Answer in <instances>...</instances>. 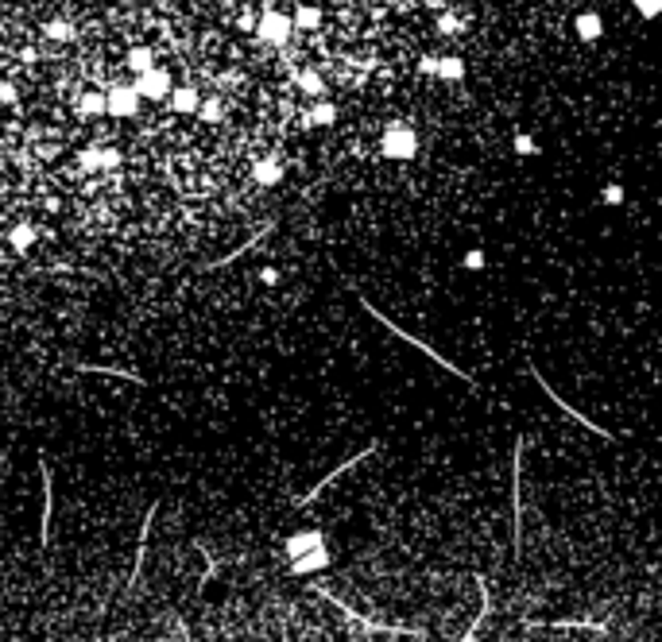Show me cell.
Returning <instances> with one entry per match:
<instances>
[{
  "instance_id": "6da1fadb",
  "label": "cell",
  "mask_w": 662,
  "mask_h": 642,
  "mask_svg": "<svg viewBox=\"0 0 662 642\" xmlns=\"http://www.w3.org/2000/svg\"><path fill=\"white\" fill-rule=\"evenodd\" d=\"M349 291H352V298H357V302H361V306H364V313H368L372 321H380V325H384V329L391 333V337H399L403 344H410V349H415V352H422V356H426L430 364H438V368H446L449 376H457V380L465 383L469 391H477V380H473V376H469V371L461 368V364H453V360H449V356H446V352H438V349H434V344H426V341H422V337H415V333H407V329H403V325H399V321H391L388 313H384L380 306H376V302H372V298H368V294H364V291H357L352 282H349Z\"/></svg>"
},
{
  "instance_id": "7a4b0ae2",
  "label": "cell",
  "mask_w": 662,
  "mask_h": 642,
  "mask_svg": "<svg viewBox=\"0 0 662 642\" xmlns=\"http://www.w3.org/2000/svg\"><path fill=\"white\" fill-rule=\"evenodd\" d=\"M523 453H527V438L511 441V561H523Z\"/></svg>"
},
{
  "instance_id": "3957f363",
  "label": "cell",
  "mask_w": 662,
  "mask_h": 642,
  "mask_svg": "<svg viewBox=\"0 0 662 642\" xmlns=\"http://www.w3.org/2000/svg\"><path fill=\"white\" fill-rule=\"evenodd\" d=\"M376 453H380V441H368V445H364V449H357L352 457H345V460H341V465H337V468H330V472H325V476H321V480H314V484L306 487V492H299V496H294L291 503H294V507H310L314 499H318L321 492H325V487H333V484H337V480H341V476H349L352 468H361L364 460H368V457H376Z\"/></svg>"
},
{
  "instance_id": "277c9868",
  "label": "cell",
  "mask_w": 662,
  "mask_h": 642,
  "mask_svg": "<svg viewBox=\"0 0 662 642\" xmlns=\"http://www.w3.org/2000/svg\"><path fill=\"white\" fill-rule=\"evenodd\" d=\"M527 371H531V380H535V383H538V391H542L546 399H550V402H554V407H558V410H562L565 418H574V422H577V426H581V429H589V434H593V438H604V441H616V434H612V429H608V426H600V422H596V418H589V414H585V410H577V407H569V399H562V395H558V391H554V387H550V380H546V376H542V371H538V368H535V364H527Z\"/></svg>"
},
{
  "instance_id": "5b68a950",
  "label": "cell",
  "mask_w": 662,
  "mask_h": 642,
  "mask_svg": "<svg viewBox=\"0 0 662 642\" xmlns=\"http://www.w3.org/2000/svg\"><path fill=\"white\" fill-rule=\"evenodd\" d=\"M318 596H321V600H330L333 607H337V612H341L345 619L352 623V627H364V631H372V634H395V639H422L419 627H395V623H380V619H372V615H361V612H352L341 596L325 592V588H318Z\"/></svg>"
},
{
  "instance_id": "8992f818",
  "label": "cell",
  "mask_w": 662,
  "mask_h": 642,
  "mask_svg": "<svg viewBox=\"0 0 662 642\" xmlns=\"http://www.w3.org/2000/svg\"><path fill=\"white\" fill-rule=\"evenodd\" d=\"M380 151H384V159H395V163H407V159H415L419 155V132L410 124H388L384 128V136H380Z\"/></svg>"
},
{
  "instance_id": "52a82bcc",
  "label": "cell",
  "mask_w": 662,
  "mask_h": 642,
  "mask_svg": "<svg viewBox=\"0 0 662 642\" xmlns=\"http://www.w3.org/2000/svg\"><path fill=\"white\" fill-rule=\"evenodd\" d=\"M256 39L267 43V47H287L294 35V23H291V12H279V8H263L260 20L252 23Z\"/></svg>"
},
{
  "instance_id": "ba28073f",
  "label": "cell",
  "mask_w": 662,
  "mask_h": 642,
  "mask_svg": "<svg viewBox=\"0 0 662 642\" xmlns=\"http://www.w3.org/2000/svg\"><path fill=\"white\" fill-rule=\"evenodd\" d=\"M171 86H175V78H171V70L167 66H147V70H140L136 81H132V89H136L140 101H167Z\"/></svg>"
},
{
  "instance_id": "9c48e42d",
  "label": "cell",
  "mask_w": 662,
  "mask_h": 642,
  "mask_svg": "<svg viewBox=\"0 0 662 642\" xmlns=\"http://www.w3.org/2000/svg\"><path fill=\"white\" fill-rule=\"evenodd\" d=\"M155 515H159V499L147 503V515L136 530V561H132V573H128V592H136L140 588V576H144V561H147V545H151V526H155Z\"/></svg>"
},
{
  "instance_id": "30bf717a",
  "label": "cell",
  "mask_w": 662,
  "mask_h": 642,
  "mask_svg": "<svg viewBox=\"0 0 662 642\" xmlns=\"http://www.w3.org/2000/svg\"><path fill=\"white\" fill-rule=\"evenodd\" d=\"M39 480H43V518H39V545H50V523H55V472L50 460L39 453Z\"/></svg>"
},
{
  "instance_id": "8fae6325",
  "label": "cell",
  "mask_w": 662,
  "mask_h": 642,
  "mask_svg": "<svg viewBox=\"0 0 662 642\" xmlns=\"http://www.w3.org/2000/svg\"><path fill=\"white\" fill-rule=\"evenodd\" d=\"M140 113V97L136 89L124 86V81H117V86L105 89V117H117V120H128Z\"/></svg>"
},
{
  "instance_id": "7c38bea8",
  "label": "cell",
  "mask_w": 662,
  "mask_h": 642,
  "mask_svg": "<svg viewBox=\"0 0 662 642\" xmlns=\"http://www.w3.org/2000/svg\"><path fill=\"white\" fill-rule=\"evenodd\" d=\"M78 376H101V380H124V383H136V387H147V376L132 368H113V364H74Z\"/></svg>"
},
{
  "instance_id": "4fadbf2b",
  "label": "cell",
  "mask_w": 662,
  "mask_h": 642,
  "mask_svg": "<svg viewBox=\"0 0 662 642\" xmlns=\"http://www.w3.org/2000/svg\"><path fill=\"white\" fill-rule=\"evenodd\" d=\"M477 592H480V612H477V619L469 623V631H465V639H461V642H477V634L484 631L488 615H492V584H488L484 573H477Z\"/></svg>"
},
{
  "instance_id": "5bb4252c",
  "label": "cell",
  "mask_w": 662,
  "mask_h": 642,
  "mask_svg": "<svg viewBox=\"0 0 662 642\" xmlns=\"http://www.w3.org/2000/svg\"><path fill=\"white\" fill-rule=\"evenodd\" d=\"M198 101H202V93H198L194 86H171V93H167V105H171V113H178V117H194Z\"/></svg>"
},
{
  "instance_id": "9a60e30c",
  "label": "cell",
  "mask_w": 662,
  "mask_h": 642,
  "mask_svg": "<svg viewBox=\"0 0 662 642\" xmlns=\"http://www.w3.org/2000/svg\"><path fill=\"white\" fill-rule=\"evenodd\" d=\"M574 31H577V39H581V43H596V39L604 35V20H600V12H593V8L577 12V16H574Z\"/></svg>"
},
{
  "instance_id": "2e32d148",
  "label": "cell",
  "mask_w": 662,
  "mask_h": 642,
  "mask_svg": "<svg viewBox=\"0 0 662 642\" xmlns=\"http://www.w3.org/2000/svg\"><path fill=\"white\" fill-rule=\"evenodd\" d=\"M291 573L294 576H306V573H318V569H325L330 565V549L325 545H318V549H310V554H299V557H291Z\"/></svg>"
},
{
  "instance_id": "e0dca14e",
  "label": "cell",
  "mask_w": 662,
  "mask_h": 642,
  "mask_svg": "<svg viewBox=\"0 0 662 642\" xmlns=\"http://www.w3.org/2000/svg\"><path fill=\"white\" fill-rule=\"evenodd\" d=\"M531 627H550V631H596V634L608 631L604 619H538V623H531Z\"/></svg>"
},
{
  "instance_id": "ac0fdd59",
  "label": "cell",
  "mask_w": 662,
  "mask_h": 642,
  "mask_svg": "<svg viewBox=\"0 0 662 642\" xmlns=\"http://www.w3.org/2000/svg\"><path fill=\"white\" fill-rule=\"evenodd\" d=\"M35 240H39V228L31 221H16L8 228V244H12V252H31L35 248Z\"/></svg>"
},
{
  "instance_id": "d6986e66",
  "label": "cell",
  "mask_w": 662,
  "mask_h": 642,
  "mask_svg": "<svg viewBox=\"0 0 662 642\" xmlns=\"http://www.w3.org/2000/svg\"><path fill=\"white\" fill-rule=\"evenodd\" d=\"M252 178L260 186H279L283 182V163L275 155H263V159H256V166H252Z\"/></svg>"
},
{
  "instance_id": "ffe728a7",
  "label": "cell",
  "mask_w": 662,
  "mask_h": 642,
  "mask_svg": "<svg viewBox=\"0 0 662 642\" xmlns=\"http://www.w3.org/2000/svg\"><path fill=\"white\" fill-rule=\"evenodd\" d=\"M318 545H325L321 530H302V534H291V538H287V557L310 554V549H318Z\"/></svg>"
},
{
  "instance_id": "44dd1931",
  "label": "cell",
  "mask_w": 662,
  "mask_h": 642,
  "mask_svg": "<svg viewBox=\"0 0 662 642\" xmlns=\"http://www.w3.org/2000/svg\"><path fill=\"white\" fill-rule=\"evenodd\" d=\"M465 59H457V55H442L438 59V66H434V78H442V81H465Z\"/></svg>"
},
{
  "instance_id": "7402d4cb",
  "label": "cell",
  "mask_w": 662,
  "mask_h": 642,
  "mask_svg": "<svg viewBox=\"0 0 662 642\" xmlns=\"http://www.w3.org/2000/svg\"><path fill=\"white\" fill-rule=\"evenodd\" d=\"M306 117H310V128L318 124V128H333L337 124V117H341V113H337V105H333V101H325V97H314V108L310 113H306Z\"/></svg>"
},
{
  "instance_id": "603a6c76",
  "label": "cell",
  "mask_w": 662,
  "mask_h": 642,
  "mask_svg": "<svg viewBox=\"0 0 662 642\" xmlns=\"http://www.w3.org/2000/svg\"><path fill=\"white\" fill-rule=\"evenodd\" d=\"M291 23H294V31H318L321 28V8L318 4H299V8L291 12Z\"/></svg>"
},
{
  "instance_id": "cb8c5ba5",
  "label": "cell",
  "mask_w": 662,
  "mask_h": 642,
  "mask_svg": "<svg viewBox=\"0 0 662 642\" xmlns=\"http://www.w3.org/2000/svg\"><path fill=\"white\" fill-rule=\"evenodd\" d=\"M294 81H299V89L306 97H325V81H321V74L314 66H302L299 74H294Z\"/></svg>"
},
{
  "instance_id": "d4e9b609",
  "label": "cell",
  "mask_w": 662,
  "mask_h": 642,
  "mask_svg": "<svg viewBox=\"0 0 662 642\" xmlns=\"http://www.w3.org/2000/svg\"><path fill=\"white\" fill-rule=\"evenodd\" d=\"M74 108H78V117H105V93L86 89V93L74 101Z\"/></svg>"
},
{
  "instance_id": "484cf974",
  "label": "cell",
  "mask_w": 662,
  "mask_h": 642,
  "mask_svg": "<svg viewBox=\"0 0 662 642\" xmlns=\"http://www.w3.org/2000/svg\"><path fill=\"white\" fill-rule=\"evenodd\" d=\"M198 120H205V124H221L225 120V101L221 97H202L198 101Z\"/></svg>"
},
{
  "instance_id": "4316f807",
  "label": "cell",
  "mask_w": 662,
  "mask_h": 642,
  "mask_svg": "<svg viewBox=\"0 0 662 642\" xmlns=\"http://www.w3.org/2000/svg\"><path fill=\"white\" fill-rule=\"evenodd\" d=\"M124 66L132 70V74H140V70H147V66H155V50L140 43V47H132V50L124 55Z\"/></svg>"
},
{
  "instance_id": "83f0119b",
  "label": "cell",
  "mask_w": 662,
  "mask_h": 642,
  "mask_svg": "<svg viewBox=\"0 0 662 642\" xmlns=\"http://www.w3.org/2000/svg\"><path fill=\"white\" fill-rule=\"evenodd\" d=\"M43 35L55 39V43H70L78 31H74V23H70V20H47V23H43Z\"/></svg>"
},
{
  "instance_id": "f1b7e54d",
  "label": "cell",
  "mask_w": 662,
  "mask_h": 642,
  "mask_svg": "<svg viewBox=\"0 0 662 642\" xmlns=\"http://www.w3.org/2000/svg\"><path fill=\"white\" fill-rule=\"evenodd\" d=\"M78 171L97 175V171H101V147H86V151H78Z\"/></svg>"
},
{
  "instance_id": "f546056e",
  "label": "cell",
  "mask_w": 662,
  "mask_h": 642,
  "mask_svg": "<svg viewBox=\"0 0 662 642\" xmlns=\"http://www.w3.org/2000/svg\"><path fill=\"white\" fill-rule=\"evenodd\" d=\"M511 144H516V155H523V159H535V155H538V144L531 139V132H523V128L516 132V139H511Z\"/></svg>"
},
{
  "instance_id": "4dcf8cb0",
  "label": "cell",
  "mask_w": 662,
  "mask_h": 642,
  "mask_svg": "<svg viewBox=\"0 0 662 642\" xmlns=\"http://www.w3.org/2000/svg\"><path fill=\"white\" fill-rule=\"evenodd\" d=\"M120 163H124V155H120L117 147H101V171H105V175H113Z\"/></svg>"
},
{
  "instance_id": "1f68e13d",
  "label": "cell",
  "mask_w": 662,
  "mask_h": 642,
  "mask_svg": "<svg viewBox=\"0 0 662 642\" xmlns=\"http://www.w3.org/2000/svg\"><path fill=\"white\" fill-rule=\"evenodd\" d=\"M434 28H438V35H453L461 23H457V16H453V12L442 8V12H438V20H434Z\"/></svg>"
},
{
  "instance_id": "d6a6232c",
  "label": "cell",
  "mask_w": 662,
  "mask_h": 642,
  "mask_svg": "<svg viewBox=\"0 0 662 642\" xmlns=\"http://www.w3.org/2000/svg\"><path fill=\"white\" fill-rule=\"evenodd\" d=\"M632 8L639 12L643 20H654V16H659V8H662V0H632Z\"/></svg>"
},
{
  "instance_id": "836d02e7",
  "label": "cell",
  "mask_w": 662,
  "mask_h": 642,
  "mask_svg": "<svg viewBox=\"0 0 662 642\" xmlns=\"http://www.w3.org/2000/svg\"><path fill=\"white\" fill-rule=\"evenodd\" d=\"M600 202H604V205H623V186L608 182V186L600 190Z\"/></svg>"
},
{
  "instance_id": "e575fe53",
  "label": "cell",
  "mask_w": 662,
  "mask_h": 642,
  "mask_svg": "<svg viewBox=\"0 0 662 642\" xmlns=\"http://www.w3.org/2000/svg\"><path fill=\"white\" fill-rule=\"evenodd\" d=\"M484 252H480V248H473V252H465V260H461V267H465V271H480V267H484Z\"/></svg>"
},
{
  "instance_id": "d590c367",
  "label": "cell",
  "mask_w": 662,
  "mask_h": 642,
  "mask_svg": "<svg viewBox=\"0 0 662 642\" xmlns=\"http://www.w3.org/2000/svg\"><path fill=\"white\" fill-rule=\"evenodd\" d=\"M434 66H438V55H422L419 59V74H426V78H434Z\"/></svg>"
},
{
  "instance_id": "8d00e7d4",
  "label": "cell",
  "mask_w": 662,
  "mask_h": 642,
  "mask_svg": "<svg viewBox=\"0 0 662 642\" xmlns=\"http://www.w3.org/2000/svg\"><path fill=\"white\" fill-rule=\"evenodd\" d=\"M0 105H16V86L12 81H0Z\"/></svg>"
},
{
  "instance_id": "74e56055",
  "label": "cell",
  "mask_w": 662,
  "mask_h": 642,
  "mask_svg": "<svg viewBox=\"0 0 662 642\" xmlns=\"http://www.w3.org/2000/svg\"><path fill=\"white\" fill-rule=\"evenodd\" d=\"M59 155H62V144H39V159L50 163V159H59Z\"/></svg>"
},
{
  "instance_id": "f35d334b",
  "label": "cell",
  "mask_w": 662,
  "mask_h": 642,
  "mask_svg": "<svg viewBox=\"0 0 662 642\" xmlns=\"http://www.w3.org/2000/svg\"><path fill=\"white\" fill-rule=\"evenodd\" d=\"M260 282H263V286H275V282H279V271H275V267H263V271H260Z\"/></svg>"
},
{
  "instance_id": "ab89813d",
  "label": "cell",
  "mask_w": 662,
  "mask_h": 642,
  "mask_svg": "<svg viewBox=\"0 0 662 642\" xmlns=\"http://www.w3.org/2000/svg\"><path fill=\"white\" fill-rule=\"evenodd\" d=\"M236 23H240L244 31H252V23H256V20H252V12H244V16H240V20H236Z\"/></svg>"
},
{
  "instance_id": "60d3db41",
  "label": "cell",
  "mask_w": 662,
  "mask_h": 642,
  "mask_svg": "<svg viewBox=\"0 0 662 642\" xmlns=\"http://www.w3.org/2000/svg\"><path fill=\"white\" fill-rule=\"evenodd\" d=\"M399 4H403V8H410V4H419V0H399Z\"/></svg>"
},
{
  "instance_id": "b9f144b4",
  "label": "cell",
  "mask_w": 662,
  "mask_h": 642,
  "mask_svg": "<svg viewBox=\"0 0 662 642\" xmlns=\"http://www.w3.org/2000/svg\"><path fill=\"white\" fill-rule=\"evenodd\" d=\"M372 4H391V0H372Z\"/></svg>"
}]
</instances>
